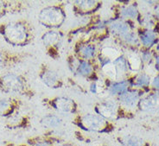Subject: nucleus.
I'll return each instance as SVG.
<instances>
[{
  "instance_id": "18",
  "label": "nucleus",
  "mask_w": 159,
  "mask_h": 146,
  "mask_svg": "<svg viewBox=\"0 0 159 146\" xmlns=\"http://www.w3.org/2000/svg\"><path fill=\"white\" fill-rule=\"evenodd\" d=\"M5 126L9 130H22L30 126V119L25 114L20 113V112L9 117L5 120Z\"/></svg>"
},
{
  "instance_id": "10",
  "label": "nucleus",
  "mask_w": 159,
  "mask_h": 146,
  "mask_svg": "<svg viewBox=\"0 0 159 146\" xmlns=\"http://www.w3.org/2000/svg\"><path fill=\"white\" fill-rule=\"evenodd\" d=\"M38 77L44 86L51 89H60L65 86L64 80L61 78L59 73L46 63H42L40 65Z\"/></svg>"
},
{
  "instance_id": "34",
  "label": "nucleus",
  "mask_w": 159,
  "mask_h": 146,
  "mask_svg": "<svg viewBox=\"0 0 159 146\" xmlns=\"http://www.w3.org/2000/svg\"><path fill=\"white\" fill-rule=\"evenodd\" d=\"M101 146H107V145H101Z\"/></svg>"
},
{
  "instance_id": "25",
  "label": "nucleus",
  "mask_w": 159,
  "mask_h": 146,
  "mask_svg": "<svg viewBox=\"0 0 159 146\" xmlns=\"http://www.w3.org/2000/svg\"><path fill=\"white\" fill-rule=\"evenodd\" d=\"M119 140L123 146H148L143 138L136 135H125L119 138Z\"/></svg>"
},
{
  "instance_id": "1",
  "label": "nucleus",
  "mask_w": 159,
  "mask_h": 146,
  "mask_svg": "<svg viewBox=\"0 0 159 146\" xmlns=\"http://www.w3.org/2000/svg\"><path fill=\"white\" fill-rule=\"evenodd\" d=\"M0 35L13 47H25L35 39V30L30 21L18 19L0 24Z\"/></svg>"
},
{
  "instance_id": "5",
  "label": "nucleus",
  "mask_w": 159,
  "mask_h": 146,
  "mask_svg": "<svg viewBox=\"0 0 159 146\" xmlns=\"http://www.w3.org/2000/svg\"><path fill=\"white\" fill-rule=\"evenodd\" d=\"M68 68L74 75L87 80L90 82L99 80L102 75H100L99 68L96 61L89 62L83 61L76 58L74 54L68 55Z\"/></svg>"
},
{
  "instance_id": "19",
  "label": "nucleus",
  "mask_w": 159,
  "mask_h": 146,
  "mask_svg": "<svg viewBox=\"0 0 159 146\" xmlns=\"http://www.w3.org/2000/svg\"><path fill=\"white\" fill-rule=\"evenodd\" d=\"M138 107L143 112H153L159 109V92L143 95L140 99Z\"/></svg>"
},
{
  "instance_id": "23",
  "label": "nucleus",
  "mask_w": 159,
  "mask_h": 146,
  "mask_svg": "<svg viewBox=\"0 0 159 146\" xmlns=\"http://www.w3.org/2000/svg\"><path fill=\"white\" fill-rule=\"evenodd\" d=\"M62 119L60 115L57 114H47L44 115L40 119L41 125L48 130H55L59 128L62 124Z\"/></svg>"
},
{
  "instance_id": "21",
  "label": "nucleus",
  "mask_w": 159,
  "mask_h": 146,
  "mask_svg": "<svg viewBox=\"0 0 159 146\" xmlns=\"http://www.w3.org/2000/svg\"><path fill=\"white\" fill-rule=\"evenodd\" d=\"M139 43L143 45L146 49L151 48L153 47L157 42V32L153 30H143V31H141L139 35Z\"/></svg>"
},
{
  "instance_id": "4",
  "label": "nucleus",
  "mask_w": 159,
  "mask_h": 146,
  "mask_svg": "<svg viewBox=\"0 0 159 146\" xmlns=\"http://www.w3.org/2000/svg\"><path fill=\"white\" fill-rule=\"evenodd\" d=\"M38 23L48 30H59L67 20L65 4H55L45 6L37 15Z\"/></svg>"
},
{
  "instance_id": "32",
  "label": "nucleus",
  "mask_w": 159,
  "mask_h": 146,
  "mask_svg": "<svg viewBox=\"0 0 159 146\" xmlns=\"http://www.w3.org/2000/svg\"><path fill=\"white\" fill-rule=\"evenodd\" d=\"M154 60H155V67L157 68V70L159 71V55H156Z\"/></svg>"
},
{
  "instance_id": "16",
  "label": "nucleus",
  "mask_w": 159,
  "mask_h": 146,
  "mask_svg": "<svg viewBox=\"0 0 159 146\" xmlns=\"http://www.w3.org/2000/svg\"><path fill=\"white\" fill-rule=\"evenodd\" d=\"M29 4L24 1L0 0V18L9 14H16L27 10Z\"/></svg>"
},
{
  "instance_id": "29",
  "label": "nucleus",
  "mask_w": 159,
  "mask_h": 146,
  "mask_svg": "<svg viewBox=\"0 0 159 146\" xmlns=\"http://www.w3.org/2000/svg\"><path fill=\"white\" fill-rule=\"evenodd\" d=\"M140 57L143 64H150L153 61V54L149 49L143 50L140 53Z\"/></svg>"
},
{
  "instance_id": "33",
  "label": "nucleus",
  "mask_w": 159,
  "mask_h": 146,
  "mask_svg": "<svg viewBox=\"0 0 159 146\" xmlns=\"http://www.w3.org/2000/svg\"><path fill=\"white\" fill-rule=\"evenodd\" d=\"M4 146H29L28 144H13V143H8V144H6Z\"/></svg>"
},
{
  "instance_id": "22",
  "label": "nucleus",
  "mask_w": 159,
  "mask_h": 146,
  "mask_svg": "<svg viewBox=\"0 0 159 146\" xmlns=\"http://www.w3.org/2000/svg\"><path fill=\"white\" fill-rule=\"evenodd\" d=\"M112 64L115 68L116 80L126 79V76L129 72V67L125 55H120L119 58H117L115 61L112 62Z\"/></svg>"
},
{
  "instance_id": "12",
  "label": "nucleus",
  "mask_w": 159,
  "mask_h": 146,
  "mask_svg": "<svg viewBox=\"0 0 159 146\" xmlns=\"http://www.w3.org/2000/svg\"><path fill=\"white\" fill-rule=\"evenodd\" d=\"M72 10L75 16H89L97 14L103 5L99 0H76L72 2Z\"/></svg>"
},
{
  "instance_id": "11",
  "label": "nucleus",
  "mask_w": 159,
  "mask_h": 146,
  "mask_svg": "<svg viewBox=\"0 0 159 146\" xmlns=\"http://www.w3.org/2000/svg\"><path fill=\"white\" fill-rule=\"evenodd\" d=\"M30 55L27 53H16L0 48V71L7 70L23 63Z\"/></svg>"
},
{
  "instance_id": "2",
  "label": "nucleus",
  "mask_w": 159,
  "mask_h": 146,
  "mask_svg": "<svg viewBox=\"0 0 159 146\" xmlns=\"http://www.w3.org/2000/svg\"><path fill=\"white\" fill-rule=\"evenodd\" d=\"M0 92L27 99H31L36 95V92L25 75L11 72L0 75Z\"/></svg>"
},
{
  "instance_id": "14",
  "label": "nucleus",
  "mask_w": 159,
  "mask_h": 146,
  "mask_svg": "<svg viewBox=\"0 0 159 146\" xmlns=\"http://www.w3.org/2000/svg\"><path fill=\"white\" fill-rule=\"evenodd\" d=\"M143 96V92L139 88H130L125 94L116 98L121 108L125 112V109H132L139 106L140 99Z\"/></svg>"
},
{
  "instance_id": "24",
  "label": "nucleus",
  "mask_w": 159,
  "mask_h": 146,
  "mask_svg": "<svg viewBox=\"0 0 159 146\" xmlns=\"http://www.w3.org/2000/svg\"><path fill=\"white\" fill-rule=\"evenodd\" d=\"M125 55L126 62H127L129 70L131 71H139L143 66V62L140 57V54L137 53L136 51H131L130 50L126 53V55Z\"/></svg>"
},
{
  "instance_id": "31",
  "label": "nucleus",
  "mask_w": 159,
  "mask_h": 146,
  "mask_svg": "<svg viewBox=\"0 0 159 146\" xmlns=\"http://www.w3.org/2000/svg\"><path fill=\"white\" fill-rule=\"evenodd\" d=\"M153 11H154V17L155 19L158 20L159 21V4H154V9H153Z\"/></svg>"
},
{
  "instance_id": "27",
  "label": "nucleus",
  "mask_w": 159,
  "mask_h": 146,
  "mask_svg": "<svg viewBox=\"0 0 159 146\" xmlns=\"http://www.w3.org/2000/svg\"><path fill=\"white\" fill-rule=\"evenodd\" d=\"M114 40L116 42L119 43H124L125 44L126 46H130V47L138 46L139 44V35L134 31H132V30L127 33V34H125V36Z\"/></svg>"
},
{
  "instance_id": "13",
  "label": "nucleus",
  "mask_w": 159,
  "mask_h": 146,
  "mask_svg": "<svg viewBox=\"0 0 159 146\" xmlns=\"http://www.w3.org/2000/svg\"><path fill=\"white\" fill-rule=\"evenodd\" d=\"M107 30L109 36H112L113 39H117L131 31L132 29L129 21L121 19V18L111 17L109 18V23L107 24Z\"/></svg>"
},
{
  "instance_id": "20",
  "label": "nucleus",
  "mask_w": 159,
  "mask_h": 146,
  "mask_svg": "<svg viewBox=\"0 0 159 146\" xmlns=\"http://www.w3.org/2000/svg\"><path fill=\"white\" fill-rule=\"evenodd\" d=\"M139 11L135 4H123L119 5V8L115 11V15L113 17L121 18L124 20H139Z\"/></svg>"
},
{
  "instance_id": "3",
  "label": "nucleus",
  "mask_w": 159,
  "mask_h": 146,
  "mask_svg": "<svg viewBox=\"0 0 159 146\" xmlns=\"http://www.w3.org/2000/svg\"><path fill=\"white\" fill-rule=\"evenodd\" d=\"M73 123L80 130L95 133H109L113 130V123L104 119L95 112L78 113L74 117Z\"/></svg>"
},
{
  "instance_id": "9",
  "label": "nucleus",
  "mask_w": 159,
  "mask_h": 146,
  "mask_svg": "<svg viewBox=\"0 0 159 146\" xmlns=\"http://www.w3.org/2000/svg\"><path fill=\"white\" fill-rule=\"evenodd\" d=\"M94 112L111 122L122 117L124 111L115 98H107L100 100L93 107Z\"/></svg>"
},
{
  "instance_id": "15",
  "label": "nucleus",
  "mask_w": 159,
  "mask_h": 146,
  "mask_svg": "<svg viewBox=\"0 0 159 146\" xmlns=\"http://www.w3.org/2000/svg\"><path fill=\"white\" fill-rule=\"evenodd\" d=\"M23 106V100L16 97L0 98V118L7 119L18 112Z\"/></svg>"
},
{
  "instance_id": "6",
  "label": "nucleus",
  "mask_w": 159,
  "mask_h": 146,
  "mask_svg": "<svg viewBox=\"0 0 159 146\" xmlns=\"http://www.w3.org/2000/svg\"><path fill=\"white\" fill-rule=\"evenodd\" d=\"M100 43L93 36L82 37L74 45L73 54L76 58L83 61H96Z\"/></svg>"
},
{
  "instance_id": "17",
  "label": "nucleus",
  "mask_w": 159,
  "mask_h": 146,
  "mask_svg": "<svg viewBox=\"0 0 159 146\" xmlns=\"http://www.w3.org/2000/svg\"><path fill=\"white\" fill-rule=\"evenodd\" d=\"M106 80H107V94L111 98L116 99L131 88L130 79L114 80V81H111L106 79Z\"/></svg>"
},
{
  "instance_id": "7",
  "label": "nucleus",
  "mask_w": 159,
  "mask_h": 146,
  "mask_svg": "<svg viewBox=\"0 0 159 146\" xmlns=\"http://www.w3.org/2000/svg\"><path fill=\"white\" fill-rule=\"evenodd\" d=\"M43 104L59 115H75L79 113V105L75 99L66 96L45 98Z\"/></svg>"
},
{
  "instance_id": "26",
  "label": "nucleus",
  "mask_w": 159,
  "mask_h": 146,
  "mask_svg": "<svg viewBox=\"0 0 159 146\" xmlns=\"http://www.w3.org/2000/svg\"><path fill=\"white\" fill-rule=\"evenodd\" d=\"M130 81H131V88H135V87L144 88V87H148L151 82L150 75L146 74V73L139 74L134 79L130 80Z\"/></svg>"
},
{
  "instance_id": "8",
  "label": "nucleus",
  "mask_w": 159,
  "mask_h": 146,
  "mask_svg": "<svg viewBox=\"0 0 159 146\" xmlns=\"http://www.w3.org/2000/svg\"><path fill=\"white\" fill-rule=\"evenodd\" d=\"M63 39V33L60 30H48L41 38L47 55L54 60H57L60 57Z\"/></svg>"
},
{
  "instance_id": "30",
  "label": "nucleus",
  "mask_w": 159,
  "mask_h": 146,
  "mask_svg": "<svg viewBox=\"0 0 159 146\" xmlns=\"http://www.w3.org/2000/svg\"><path fill=\"white\" fill-rule=\"evenodd\" d=\"M151 86L155 89H159V74L156 75L154 79L151 80Z\"/></svg>"
},
{
  "instance_id": "28",
  "label": "nucleus",
  "mask_w": 159,
  "mask_h": 146,
  "mask_svg": "<svg viewBox=\"0 0 159 146\" xmlns=\"http://www.w3.org/2000/svg\"><path fill=\"white\" fill-rule=\"evenodd\" d=\"M30 146H55L54 139L49 136L35 137L28 140Z\"/></svg>"
}]
</instances>
